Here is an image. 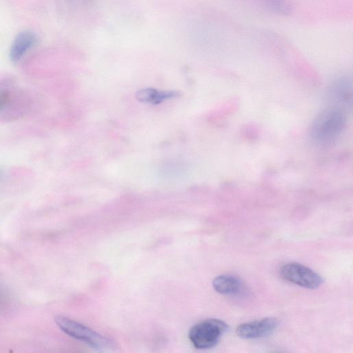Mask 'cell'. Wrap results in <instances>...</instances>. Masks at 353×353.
Masks as SVG:
<instances>
[{"mask_svg":"<svg viewBox=\"0 0 353 353\" xmlns=\"http://www.w3.org/2000/svg\"><path fill=\"white\" fill-rule=\"evenodd\" d=\"M345 123L346 119L341 110H325L314 119L310 128V137L316 143L329 144L341 135Z\"/></svg>","mask_w":353,"mask_h":353,"instance_id":"1","label":"cell"},{"mask_svg":"<svg viewBox=\"0 0 353 353\" xmlns=\"http://www.w3.org/2000/svg\"><path fill=\"white\" fill-rule=\"evenodd\" d=\"M54 321L58 327L66 334L85 343L95 350L108 351L114 347L110 339L68 317L57 316Z\"/></svg>","mask_w":353,"mask_h":353,"instance_id":"2","label":"cell"},{"mask_svg":"<svg viewBox=\"0 0 353 353\" xmlns=\"http://www.w3.org/2000/svg\"><path fill=\"white\" fill-rule=\"evenodd\" d=\"M228 329V325L221 320L206 319L193 325L188 336L196 348L208 349L215 346Z\"/></svg>","mask_w":353,"mask_h":353,"instance_id":"3","label":"cell"},{"mask_svg":"<svg viewBox=\"0 0 353 353\" xmlns=\"http://www.w3.org/2000/svg\"><path fill=\"white\" fill-rule=\"evenodd\" d=\"M280 274L285 281L308 289L317 288L323 283L321 275L298 263L284 265L280 270Z\"/></svg>","mask_w":353,"mask_h":353,"instance_id":"4","label":"cell"},{"mask_svg":"<svg viewBox=\"0 0 353 353\" xmlns=\"http://www.w3.org/2000/svg\"><path fill=\"white\" fill-rule=\"evenodd\" d=\"M279 321L272 317L245 323L239 325L236 333L243 339H255L263 338L272 334L276 329Z\"/></svg>","mask_w":353,"mask_h":353,"instance_id":"5","label":"cell"},{"mask_svg":"<svg viewBox=\"0 0 353 353\" xmlns=\"http://www.w3.org/2000/svg\"><path fill=\"white\" fill-rule=\"evenodd\" d=\"M37 37L30 31H23L19 33L13 40L9 56L13 62H18L36 43Z\"/></svg>","mask_w":353,"mask_h":353,"instance_id":"6","label":"cell"},{"mask_svg":"<svg viewBox=\"0 0 353 353\" xmlns=\"http://www.w3.org/2000/svg\"><path fill=\"white\" fill-rule=\"evenodd\" d=\"M212 286L218 293L228 296L239 294L243 290L241 281L234 276L228 274L220 275L214 278Z\"/></svg>","mask_w":353,"mask_h":353,"instance_id":"7","label":"cell"},{"mask_svg":"<svg viewBox=\"0 0 353 353\" xmlns=\"http://www.w3.org/2000/svg\"><path fill=\"white\" fill-rule=\"evenodd\" d=\"M178 92L174 91H159L154 88H145L139 90L136 94V98L141 102H148L157 104L163 101L178 95Z\"/></svg>","mask_w":353,"mask_h":353,"instance_id":"8","label":"cell"},{"mask_svg":"<svg viewBox=\"0 0 353 353\" xmlns=\"http://www.w3.org/2000/svg\"><path fill=\"white\" fill-rule=\"evenodd\" d=\"M332 95L341 103H347L352 97V83L346 77L336 80L331 87Z\"/></svg>","mask_w":353,"mask_h":353,"instance_id":"9","label":"cell"},{"mask_svg":"<svg viewBox=\"0 0 353 353\" xmlns=\"http://www.w3.org/2000/svg\"><path fill=\"white\" fill-rule=\"evenodd\" d=\"M265 6L269 8L270 10L279 12H286L289 10V3L287 0H264Z\"/></svg>","mask_w":353,"mask_h":353,"instance_id":"10","label":"cell"},{"mask_svg":"<svg viewBox=\"0 0 353 353\" xmlns=\"http://www.w3.org/2000/svg\"><path fill=\"white\" fill-rule=\"evenodd\" d=\"M10 297L8 293L0 285V309L5 310L9 305Z\"/></svg>","mask_w":353,"mask_h":353,"instance_id":"11","label":"cell"},{"mask_svg":"<svg viewBox=\"0 0 353 353\" xmlns=\"http://www.w3.org/2000/svg\"><path fill=\"white\" fill-rule=\"evenodd\" d=\"M10 100V94L7 90H0V110L4 109Z\"/></svg>","mask_w":353,"mask_h":353,"instance_id":"12","label":"cell"},{"mask_svg":"<svg viewBox=\"0 0 353 353\" xmlns=\"http://www.w3.org/2000/svg\"><path fill=\"white\" fill-rule=\"evenodd\" d=\"M3 178V170L0 168V182L2 181Z\"/></svg>","mask_w":353,"mask_h":353,"instance_id":"13","label":"cell"}]
</instances>
